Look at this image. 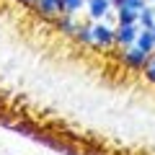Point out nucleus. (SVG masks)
<instances>
[{"label":"nucleus","mask_w":155,"mask_h":155,"mask_svg":"<svg viewBox=\"0 0 155 155\" xmlns=\"http://www.w3.org/2000/svg\"><path fill=\"white\" fill-rule=\"evenodd\" d=\"M75 28H78V23L72 21V16L62 13V16L57 18V31H62V34H75Z\"/></svg>","instance_id":"9"},{"label":"nucleus","mask_w":155,"mask_h":155,"mask_svg":"<svg viewBox=\"0 0 155 155\" xmlns=\"http://www.w3.org/2000/svg\"><path fill=\"white\" fill-rule=\"evenodd\" d=\"M150 3H155V0H150Z\"/></svg>","instance_id":"15"},{"label":"nucleus","mask_w":155,"mask_h":155,"mask_svg":"<svg viewBox=\"0 0 155 155\" xmlns=\"http://www.w3.org/2000/svg\"><path fill=\"white\" fill-rule=\"evenodd\" d=\"M137 34H140V26H137V23H116V26H114V44H119L122 49L134 47Z\"/></svg>","instance_id":"1"},{"label":"nucleus","mask_w":155,"mask_h":155,"mask_svg":"<svg viewBox=\"0 0 155 155\" xmlns=\"http://www.w3.org/2000/svg\"><path fill=\"white\" fill-rule=\"evenodd\" d=\"M34 8L47 18H57L65 13V0H34Z\"/></svg>","instance_id":"3"},{"label":"nucleus","mask_w":155,"mask_h":155,"mask_svg":"<svg viewBox=\"0 0 155 155\" xmlns=\"http://www.w3.org/2000/svg\"><path fill=\"white\" fill-rule=\"evenodd\" d=\"M93 41H96V47H111L114 44V28L106 21H98L93 26Z\"/></svg>","instance_id":"4"},{"label":"nucleus","mask_w":155,"mask_h":155,"mask_svg":"<svg viewBox=\"0 0 155 155\" xmlns=\"http://www.w3.org/2000/svg\"><path fill=\"white\" fill-rule=\"evenodd\" d=\"M145 78H147L150 83H155V57H150L147 67H145Z\"/></svg>","instance_id":"13"},{"label":"nucleus","mask_w":155,"mask_h":155,"mask_svg":"<svg viewBox=\"0 0 155 155\" xmlns=\"http://www.w3.org/2000/svg\"><path fill=\"white\" fill-rule=\"evenodd\" d=\"M134 44H137L140 49H145V52L153 54V52H155V34H153V28H140L137 41H134Z\"/></svg>","instance_id":"6"},{"label":"nucleus","mask_w":155,"mask_h":155,"mask_svg":"<svg viewBox=\"0 0 155 155\" xmlns=\"http://www.w3.org/2000/svg\"><path fill=\"white\" fill-rule=\"evenodd\" d=\"M85 0H65V13L67 16H78V13L83 11Z\"/></svg>","instance_id":"12"},{"label":"nucleus","mask_w":155,"mask_h":155,"mask_svg":"<svg viewBox=\"0 0 155 155\" xmlns=\"http://www.w3.org/2000/svg\"><path fill=\"white\" fill-rule=\"evenodd\" d=\"M137 26H140V28H155V8H153V5H145L142 11H140Z\"/></svg>","instance_id":"7"},{"label":"nucleus","mask_w":155,"mask_h":155,"mask_svg":"<svg viewBox=\"0 0 155 155\" xmlns=\"http://www.w3.org/2000/svg\"><path fill=\"white\" fill-rule=\"evenodd\" d=\"M39 142H44V145H49V147H54V150H60V153H67V155H75V150L70 147V145H65V142H60V140H52V137H36Z\"/></svg>","instance_id":"11"},{"label":"nucleus","mask_w":155,"mask_h":155,"mask_svg":"<svg viewBox=\"0 0 155 155\" xmlns=\"http://www.w3.org/2000/svg\"><path fill=\"white\" fill-rule=\"evenodd\" d=\"M72 36H75L80 44H96L93 41V26H78Z\"/></svg>","instance_id":"10"},{"label":"nucleus","mask_w":155,"mask_h":155,"mask_svg":"<svg viewBox=\"0 0 155 155\" xmlns=\"http://www.w3.org/2000/svg\"><path fill=\"white\" fill-rule=\"evenodd\" d=\"M18 3H23V5H28V3H34V0H18Z\"/></svg>","instance_id":"14"},{"label":"nucleus","mask_w":155,"mask_h":155,"mask_svg":"<svg viewBox=\"0 0 155 155\" xmlns=\"http://www.w3.org/2000/svg\"><path fill=\"white\" fill-rule=\"evenodd\" d=\"M85 8H88V16L93 21H104L106 13H111V0H85Z\"/></svg>","instance_id":"5"},{"label":"nucleus","mask_w":155,"mask_h":155,"mask_svg":"<svg viewBox=\"0 0 155 155\" xmlns=\"http://www.w3.org/2000/svg\"><path fill=\"white\" fill-rule=\"evenodd\" d=\"M153 34H155V28H153Z\"/></svg>","instance_id":"16"},{"label":"nucleus","mask_w":155,"mask_h":155,"mask_svg":"<svg viewBox=\"0 0 155 155\" xmlns=\"http://www.w3.org/2000/svg\"><path fill=\"white\" fill-rule=\"evenodd\" d=\"M150 52H145V49H140L137 44L134 47H127V49L122 52V62L127 67H132V70H145L147 67V62H150Z\"/></svg>","instance_id":"2"},{"label":"nucleus","mask_w":155,"mask_h":155,"mask_svg":"<svg viewBox=\"0 0 155 155\" xmlns=\"http://www.w3.org/2000/svg\"><path fill=\"white\" fill-rule=\"evenodd\" d=\"M137 18H140V11H132L127 5L116 8V23H137Z\"/></svg>","instance_id":"8"}]
</instances>
